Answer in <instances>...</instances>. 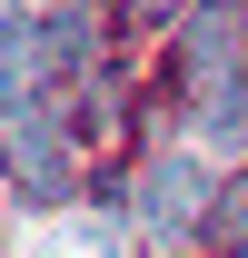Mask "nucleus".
Wrapping results in <instances>:
<instances>
[{
    "label": "nucleus",
    "instance_id": "f257e3e1",
    "mask_svg": "<svg viewBox=\"0 0 248 258\" xmlns=\"http://www.w3.org/2000/svg\"><path fill=\"white\" fill-rule=\"evenodd\" d=\"M0 169H10V189L30 199V209H60V199L80 189V169H70V129L50 119V109H30V119L0 129Z\"/></svg>",
    "mask_w": 248,
    "mask_h": 258
},
{
    "label": "nucleus",
    "instance_id": "f03ea898",
    "mask_svg": "<svg viewBox=\"0 0 248 258\" xmlns=\"http://www.w3.org/2000/svg\"><path fill=\"white\" fill-rule=\"evenodd\" d=\"M228 70H248V0L179 10V80H189V99L209 90V80H228Z\"/></svg>",
    "mask_w": 248,
    "mask_h": 258
},
{
    "label": "nucleus",
    "instance_id": "7ed1b4c3",
    "mask_svg": "<svg viewBox=\"0 0 248 258\" xmlns=\"http://www.w3.org/2000/svg\"><path fill=\"white\" fill-rule=\"evenodd\" d=\"M139 228H149V238H169V248L209 228V179H199V159L159 149V159L139 169Z\"/></svg>",
    "mask_w": 248,
    "mask_h": 258
},
{
    "label": "nucleus",
    "instance_id": "20e7f679",
    "mask_svg": "<svg viewBox=\"0 0 248 258\" xmlns=\"http://www.w3.org/2000/svg\"><path fill=\"white\" fill-rule=\"evenodd\" d=\"M189 119H199V139H218V149H248V70L209 80V90L189 99Z\"/></svg>",
    "mask_w": 248,
    "mask_h": 258
},
{
    "label": "nucleus",
    "instance_id": "39448f33",
    "mask_svg": "<svg viewBox=\"0 0 248 258\" xmlns=\"http://www.w3.org/2000/svg\"><path fill=\"white\" fill-rule=\"evenodd\" d=\"M199 238H209L218 258H248V169H238V179L209 199V228H199Z\"/></svg>",
    "mask_w": 248,
    "mask_h": 258
},
{
    "label": "nucleus",
    "instance_id": "423d86ee",
    "mask_svg": "<svg viewBox=\"0 0 248 258\" xmlns=\"http://www.w3.org/2000/svg\"><path fill=\"white\" fill-rule=\"evenodd\" d=\"M30 258H119V238H109L99 219H70V228H50Z\"/></svg>",
    "mask_w": 248,
    "mask_h": 258
}]
</instances>
